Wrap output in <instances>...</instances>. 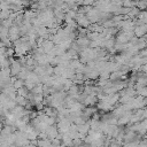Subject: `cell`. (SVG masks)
<instances>
[{"label": "cell", "mask_w": 147, "mask_h": 147, "mask_svg": "<svg viewBox=\"0 0 147 147\" xmlns=\"http://www.w3.org/2000/svg\"><path fill=\"white\" fill-rule=\"evenodd\" d=\"M134 37V33L133 32H126V31H121L117 37H116V40H117V44H121V45H126L130 42V40Z\"/></svg>", "instance_id": "obj_1"}, {"label": "cell", "mask_w": 147, "mask_h": 147, "mask_svg": "<svg viewBox=\"0 0 147 147\" xmlns=\"http://www.w3.org/2000/svg\"><path fill=\"white\" fill-rule=\"evenodd\" d=\"M133 33H134V37H137L138 39L140 38H144L146 34H147V24H140V25H137L133 30Z\"/></svg>", "instance_id": "obj_2"}, {"label": "cell", "mask_w": 147, "mask_h": 147, "mask_svg": "<svg viewBox=\"0 0 147 147\" xmlns=\"http://www.w3.org/2000/svg\"><path fill=\"white\" fill-rule=\"evenodd\" d=\"M76 20H77L78 25H80V26H83V28H87V26L90 25V21H88V18H87L86 15H82V14H79V15L77 16Z\"/></svg>", "instance_id": "obj_3"}, {"label": "cell", "mask_w": 147, "mask_h": 147, "mask_svg": "<svg viewBox=\"0 0 147 147\" xmlns=\"http://www.w3.org/2000/svg\"><path fill=\"white\" fill-rule=\"evenodd\" d=\"M47 137H48V139L49 140H53V139H56L57 137H59V130H57V127H55V126H49L48 129H47Z\"/></svg>", "instance_id": "obj_4"}, {"label": "cell", "mask_w": 147, "mask_h": 147, "mask_svg": "<svg viewBox=\"0 0 147 147\" xmlns=\"http://www.w3.org/2000/svg\"><path fill=\"white\" fill-rule=\"evenodd\" d=\"M138 21H140L142 24H147V10H142L138 15Z\"/></svg>", "instance_id": "obj_5"}, {"label": "cell", "mask_w": 147, "mask_h": 147, "mask_svg": "<svg viewBox=\"0 0 147 147\" xmlns=\"http://www.w3.org/2000/svg\"><path fill=\"white\" fill-rule=\"evenodd\" d=\"M136 7L140 11H142V10L147 9V1H138V2H136Z\"/></svg>", "instance_id": "obj_6"}, {"label": "cell", "mask_w": 147, "mask_h": 147, "mask_svg": "<svg viewBox=\"0 0 147 147\" xmlns=\"http://www.w3.org/2000/svg\"><path fill=\"white\" fill-rule=\"evenodd\" d=\"M138 147H147V138H144L142 140H140Z\"/></svg>", "instance_id": "obj_7"}, {"label": "cell", "mask_w": 147, "mask_h": 147, "mask_svg": "<svg viewBox=\"0 0 147 147\" xmlns=\"http://www.w3.org/2000/svg\"><path fill=\"white\" fill-rule=\"evenodd\" d=\"M108 147H122V145L119 142H117V141H111Z\"/></svg>", "instance_id": "obj_8"}, {"label": "cell", "mask_w": 147, "mask_h": 147, "mask_svg": "<svg viewBox=\"0 0 147 147\" xmlns=\"http://www.w3.org/2000/svg\"><path fill=\"white\" fill-rule=\"evenodd\" d=\"M59 147H67V146H65V145H63V144H61V145H60Z\"/></svg>", "instance_id": "obj_9"}, {"label": "cell", "mask_w": 147, "mask_h": 147, "mask_svg": "<svg viewBox=\"0 0 147 147\" xmlns=\"http://www.w3.org/2000/svg\"><path fill=\"white\" fill-rule=\"evenodd\" d=\"M13 147H15V146H13Z\"/></svg>", "instance_id": "obj_10"}]
</instances>
